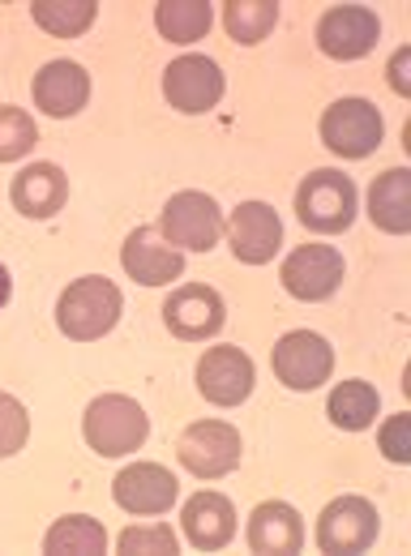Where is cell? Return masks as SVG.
<instances>
[{
    "instance_id": "6da1fadb",
    "label": "cell",
    "mask_w": 411,
    "mask_h": 556,
    "mask_svg": "<svg viewBox=\"0 0 411 556\" xmlns=\"http://www.w3.org/2000/svg\"><path fill=\"white\" fill-rule=\"evenodd\" d=\"M121 287L103 275H86L68 282L65 295L57 300V326L73 343H95L121 321Z\"/></svg>"
},
{
    "instance_id": "7a4b0ae2",
    "label": "cell",
    "mask_w": 411,
    "mask_h": 556,
    "mask_svg": "<svg viewBox=\"0 0 411 556\" xmlns=\"http://www.w3.org/2000/svg\"><path fill=\"white\" fill-rule=\"evenodd\" d=\"M82 432L95 454L121 458V454L141 450V441L150 437V416L129 394H99L82 416Z\"/></svg>"
},
{
    "instance_id": "3957f363",
    "label": "cell",
    "mask_w": 411,
    "mask_h": 556,
    "mask_svg": "<svg viewBox=\"0 0 411 556\" xmlns=\"http://www.w3.org/2000/svg\"><path fill=\"white\" fill-rule=\"evenodd\" d=\"M296 218L317 236H339L356 223V185L335 167H317L296 189Z\"/></svg>"
},
{
    "instance_id": "277c9868",
    "label": "cell",
    "mask_w": 411,
    "mask_h": 556,
    "mask_svg": "<svg viewBox=\"0 0 411 556\" xmlns=\"http://www.w3.org/2000/svg\"><path fill=\"white\" fill-rule=\"evenodd\" d=\"M240 454H245V441L232 424L223 419H198L180 432L176 441V458L185 471H194L198 480H219V476H232L240 467Z\"/></svg>"
},
{
    "instance_id": "5b68a950",
    "label": "cell",
    "mask_w": 411,
    "mask_h": 556,
    "mask_svg": "<svg viewBox=\"0 0 411 556\" xmlns=\"http://www.w3.org/2000/svg\"><path fill=\"white\" fill-rule=\"evenodd\" d=\"M159 231L167 236L172 249H189V253H210L223 236V210L214 198H205L198 189L176 193L163 214H159Z\"/></svg>"
},
{
    "instance_id": "8992f818",
    "label": "cell",
    "mask_w": 411,
    "mask_h": 556,
    "mask_svg": "<svg viewBox=\"0 0 411 556\" xmlns=\"http://www.w3.org/2000/svg\"><path fill=\"white\" fill-rule=\"evenodd\" d=\"M271 364H274V377H278L287 390L309 394V390H317V386L331 381V372H335V351H331V343H326L322 334H313V330H291V334H283V339L274 343Z\"/></svg>"
},
{
    "instance_id": "52a82bcc",
    "label": "cell",
    "mask_w": 411,
    "mask_h": 556,
    "mask_svg": "<svg viewBox=\"0 0 411 556\" xmlns=\"http://www.w3.org/2000/svg\"><path fill=\"white\" fill-rule=\"evenodd\" d=\"M377 531H382V522H377L373 501H364V496H339L317 518V548L331 556L369 553L377 544Z\"/></svg>"
},
{
    "instance_id": "ba28073f",
    "label": "cell",
    "mask_w": 411,
    "mask_h": 556,
    "mask_svg": "<svg viewBox=\"0 0 411 556\" xmlns=\"http://www.w3.org/2000/svg\"><path fill=\"white\" fill-rule=\"evenodd\" d=\"M386 138V121L369 99H339L322 112V141L339 159H369Z\"/></svg>"
},
{
    "instance_id": "9c48e42d",
    "label": "cell",
    "mask_w": 411,
    "mask_h": 556,
    "mask_svg": "<svg viewBox=\"0 0 411 556\" xmlns=\"http://www.w3.org/2000/svg\"><path fill=\"white\" fill-rule=\"evenodd\" d=\"M278 278H283L287 295H296L304 304L331 300L342 287V253L331 244H300V249L287 253Z\"/></svg>"
},
{
    "instance_id": "30bf717a",
    "label": "cell",
    "mask_w": 411,
    "mask_h": 556,
    "mask_svg": "<svg viewBox=\"0 0 411 556\" xmlns=\"http://www.w3.org/2000/svg\"><path fill=\"white\" fill-rule=\"evenodd\" d=\"M163 321H167V330H172L176 339H185V343H205V339H214V334L223 330L227 308H223V295H219L214 287H205V282H185V287H176V291L167 295Z\"/></svg>"
},
{
    "instance_id": "8fae6325",
    "label": "cell",
    "mask_w": 411,
    "mask_h": 556,
    "mask_svg": "<svg viewBox=\"0 0 411 556\" xmlns=\"http://www.w3.org/2000/svg\"><path fill=\"white\" fill-rule=\"evenodd\" d=\"M377 35H382V22L364 4H335L317 22V48L331 61H360V56H369L377 48Z\"/></svg>"
},
{
    "instance_id": "7c38bea8",
    "label": "cell",
    "mask_w": 411,
    "mask_h": 556,
    "mask_svg": "<svg viewBox=\"0 0 411 556\" xmlns=\"http://www.w3.org/2000/svg\"><path fill=\"white\" fill-rule=\"evenodd\" d=\"M223 70L210 56H180L163 70V94L176 112L185 116H202L210 108H219L223 99Z\"/></svg>"
},
{
    "instance_id": "4fadbf2b",
    "label": "cell",
    "mask_w": 411,
    "mask_h": 556,
    "mask_svg": "<svg viewBox=\"0 0 411 556\" xmlns=\"http://www.w3.org/2000/svg\"><path fill=\"white\" fill-rule=\"evenodd\" d=\"M253 359L240 348H210L198 359V394L214 407H240L253 394Z\"/></svg>"
},
{
    "instance_id": "5bb4252c",
    "label": "cell",
    "mask_w": 411,
    "mask_h": 556,
    "mask_svg": "<svg viewBox=\"0 0 411 556\" xmlns=\"http://www.w3.org/2000/svg\"><path fill=\"white\" fill-rule=\"evenodd\" d=\"M227 244L236 253V262L245 266H266L274 262L278 244H283V223L274 206L266 202H240L227 218Z\"/></svg>"
},
{
    "instance_id": "9a60e30c",
    "label": "cell",
    "mask_w": 411,
    "mask_h": 556,
    "mask_svg": "<svg viewBox=\"0 0 411 556\" xmlns=\"http://www.w3.org/2000/svg\"><path fill=\"white\" fill-rule=\"evenodd\" d=\"M35 108L52 121H68L86 108L90 99V73L82 70L77 61H48L43 70L35 73Z\"/></svg>"
},
{
    "instance_id": "2e32d148",
    "label": "cell",
    "mask_w": 411,
    "mask_h": 556,
    "mask_svg": "<svg viewBox=\"0 0 411 556\" xmlns=\"http://www.w3.org/2000/svg\"><path fill=\"white\" fill-rule=\"evenodd\" d=\"M176 492H180L176 476L167 467H159V463H134L112 480L116 505L129 509V514H167Z\"/></svg>"
},
{
    "instance_id": "e0dca14e",
    "label": "cell",
    "mask_w": 411,
    "mask_h": 556,
    "mask_svg": "<svg viewBox=\"0 0 411 556\" xmlns=\"http://www.w3.org/2000/svg\"><path fill=\"white\" fill-rule=\"evenodd\" d=\"M121 266H125V275L134 278V282H141V287H163V282H172V278L185 275V257H180V249L163 244L154 227H137L134 236L125 240V249H121Z\"/></svg>"
},
{
    "instance_id": "ac0fdd59",
    "label": "cell",
    "mask_w": 411,
    "mask_h": 556,
    "mask_svg": "<svg viewBox=\"0 0 411 556\" xmlns=\"http://www.w3.org/2000/svg\"><path fill=\"white\" fill-rule=\"evenodd\" d=\"M180 522H185V535H189V544L198 553H219V548H227L236 540V509H232V501L223 492L189 496Z\"/></svg>"
},
{
    "instance_id": "d6986e66",
    "label": "cell",
    "mask_w": 411,
    "mask_h": 556,
    "mask_svg": "<svg viewBox=\"0 0 411 556\" xmlns=\"http://www.w3.org/2000/svg\"><path fill=\"white\" fill-rule=\"evenodd\" d=\"M245 540L262 556H291L304 548V518L287 501H262L249 518Z\"/></svg>"
},
{
    "instance_id": "ffe728a7",
    "label": "cell",
    "mask_w": 411,
    "mask_h": 556,
    "mask_svg": "<svg viewBox=\"0 0 411 556\" xmlns=\"http://www.w3.org/2000/svg\"><path fill=\"white\" fill-rule=\"evenodd\" d=\"M9 198H13V210L26 218H52L68 202V176L57 163H30L13 176Z\"/></svg>"
},
{
    "instance_id": "44dd1931",
    "label": "cell",
    "mask_w": 411,
    "mask_h": 556,
    "mask_svg": "<svg viewBox=\"0 0 411 556\" xmlns=\"http://www.w3.org/2000/svg\"><path fill=\"white\" fill-rule=\"evenodd\" d=\"M369 218L373 227L390 231V236H403L411 231V172L408 167H390L373 180L369 189Z\"/></svg>"
},
{
    "instance_id": "7402d4cb",
    "label": "cell",
    "mask_w": 411,
    "mask_h": 556,
    "mask_svg": "<svg viewBox=\"0 0 411 556\" xmlns=\"http://www.w3.org/2000/svg\"><path fill=\"white\" fill-rule=\"evenodd\" d=\"M43 553L48 556H103L108 553V531L103 522L86 518V514H68L57 518L52 531L43 535Z\"/></svg>"
},
{
    "instance_id": "603a6c76",
    "label": "cell",
    "mask_w": 411,
    "mask_h": 556,
    "mask_svg": "<svg viewBox=\"0 0 411 556\" xmlns=\"http://www.w3.org/2000/svg\"><path fill=\"white\" fill-rule=\"evenodd\" d=\"M214 13L205 0H163L154 9V26L167 43H198L205 30H210Z\"/></svg>"
},
{
    "instance_id": "cb8c5ba5",
    "label": "cell",
    "mask_w": 411,
    "mask_h": 556,
    "mask_svg": "<svg viewBox=\"0 0 411 556\" xmlns=\"http://www.w3.org/2000/svg\"><path fill=\"white\" fill-rule=\"evenodd\" d=\"M377 390L369 381H339L331 390V403H326V416L335 428H347V432H360L377 419Z\"/></svg>"
},
{
    "instance_id": "d4e9b609",
    "label": "cell",
    "mask_w": 411,
    "mask_h": 556,
    "mask_svg": "<svg viewBox=\"0 0 411 556\" xmlns=\"http://www.w3.org/2000/svg\"><path fill=\"white\" fill-rule=\"evenodd\" d=\"M223 26H227V35L236 43L253 48V43H262L274 26H278V4L274 0H227Z\"/></svg>"
},
{
    "instance_id": "484cf974",
    "label": "cell",
    "mask_w": 411,
    "mask_h": 556,
    "mask_svg": "<svg viewBox=\"0 0 411 556\" xmlns=\"http://www.w3.org/2000/svg\"><path fill=\"white\" fill-rule=\"evenodd\" d=\"M95 0H35L30 4V17H35V26H43L48 35H57V39H77V35H86L90 30V22H95Z\"/></svg>"
},
{
    "instance_id": "4316f807",
    "label": "cell",
    "mask_w": 411,
    "mask_h": 556,
    "mask_svg": "<svg viewBox=\"0 0 411 556\" xmlns=\"http://www.w3.org/2000/svg\"><path fill=\"white\" fill-rule=\"evenodd\" d=\"M35 141H39V129H35L30 112L4 103V108H0V163L26 159V154L35 150Z\"/></svg>"
},
{
    "instance_id": "83f0119b",
    "label": "cell",
    "mask_w": 411,
    "mask_h": 556,
    "mask_svg": "<svg viewBox=\"0 0 411 556\" xmlns=\"http://www.w3.org/2000/svg\"><path fill=\"white\" fill-rule=\"evenodd\" d=\"M180 553V540L167 522H154V527H129L121 535V556H176Z\"/></svg>"
},
{
    "instance_id": "f1b7e54d",
    "label": "cell",
    "mask_w": 411,
    "mask_h": 556,
    "mask_svg": "<svg viewBox=\"0 0 411 556\" xmlns=\"http://www.w3.org/2000/svg\"><path fill=\"white\" fill-rule=\"evenodd\" d=\"M30 437V416L13 394H0V458H13Z\"/></svg>"
},
{
    "instance_id": "f546056e",
    "label": "cell",
    "mask_w": 411,
    "mask_h": 556,
    "mask_svg": "<svg viewBox=\"0 0 411 556\" xmlns=\"http://www.w3.org/2000/svg\"><path fill=\"white\" fill-rule=\"evenodd\" d=\"M377 450L390 458V463H411V416H395L382 424L377 432Z\"/></svg>"
},
{
    "instance_id": "4dcf8cb0",
    "label": "cell",
    "mask_w": 411,
    "mask_h": 556,
    "mask_svg": "<svg viewBox=\"0 0 411 556\" xmlns=\"http://www.w3.org/2000/svg\"><path fill=\"white\" fill-rule=\"evenodd\" d=\"M408 61H411V48H399L395 56H390V86L399 90V94H411V81H408Z\"/></svg>"
},
{
    "instance_id": "1f68e13d",
    "label": "cell",
    "mask_w": 411,
    "mask_h": 556,
    "mask_svg": "<svg viewBox=\"0 0 411 556\" xmlns=\"http://www.w3.org/2000/svg\"><path fill=\"white\" fill-rule=\"evenodd\" d=\"M9 295H13V278H9V270L0 266V308L9 304Z\"/></svg>"
}]
</instances>
